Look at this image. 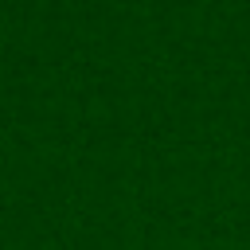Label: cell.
I'll return each mask as SVG.
<instances>
[]
</instances>
